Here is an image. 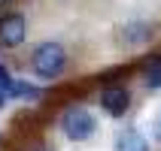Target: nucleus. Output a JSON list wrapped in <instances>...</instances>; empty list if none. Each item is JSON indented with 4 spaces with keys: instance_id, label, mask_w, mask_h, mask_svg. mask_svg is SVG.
<instances>
[{
    "instance_id": "f257e3e1",
    "label": "nucleus",
    "mask_w": 161,
    "mask_h": 151,
    "mask_svg": "<svg viewBox=\"0 0 161 151\" xmlns=\"http://www.w3.org/2000/svg\"><path fill=\"white\" fill-rule=\"evenodd\" d=\"M31 67L40 79H55V76H61L64 67H67V52H64V45L58 43H40L34 48V58H31Z\"/></svg>"
},
{
    "instance_id": "f03ea898",
    "label": "nucleus",
    "mask_w": 161,
    "mask_h": 151,
    "mask_svg": "<svg viewBox=\"0 0 161 151\" xmlns=\"http://www.w3.org/2000/svg\"><path fill=\"white\" fill-rule=\"evenodd\" d=\"M61 130L70 142H85L97 133V118L88 109H67L61 115Z\"/></svg>"
},
{
    "instance_id": "7ed1b4c3",
    "label": "nucleus",
    "mask_w": 161,
    "mask_h": 151,
    "mask_svg": "<svg viewBox=\"0 0 161 151\" xmlns=\"http://www.w3.org/2000/svg\"><path fill=\"white\" fill-rule=\"evenodd\" d=\"M27 36V21L21 12H12L0 21V48H18Z\"/></svg>"
},
{
    "instance_id": "20e7f679",
    "label": "nucleus",
    "mask_w": 161,
    "mask_h": 151,
    "mask_svg": "<svg viewBox=\"0 0 161 151\" xmlns=\"http://www.w3.org/2000/svg\"><path fill=\"white\" fill-rule=\"evenodd\" d=\"M100 106H103V112L113 118H122L128 112V106H131V94H128L122 85H109V88L100 91Z\"/></svg>"
},
{
    "instance_id": "39448f33",
    "label": "nucleus",
    "mask_w": 161,
    "mask_h": 151,
    "mask_svg": "<svg viewBox=\"0 0 161 151\" xmlns=\"http://www.w3.org/2000/svg\"><path fill=\"white\" fill-rule=\"evenodd\" d=\"M116 151H149V142L140 130H122L116 139Z\"/></svg>"
},
{
    "instance_id": "423d86ee",
    "label": "nucleus",
    "mask_w": 161,
    "mask_h": 151,
    "mask_svg": "<svg viewBox=\"0 0 161 151\" xmlns=\"http://www.w3.org/2000/svg\"><path fill=\"white\" fill-rule=\"evenodd\" d=\"M43 94V88H36V85H27V82H18V79H12V85H9V94L6 97L12 100V97H21V100H36Z\"/></svg>"
},
{
    "instance_id": "0eeeda50",
    "label": "nucleus",
    "mask_w": 161,
    "mask_h": 151,
    "mask_svg": "<svg viewBox=\"0 0 161 151\" xmlns=\"http://www.w3.org/2000/svg\"><path fill=\"white\" fill-rule=\"evenodd\" d=\"M146 88H161V61H155L146 70Z\"/></svg>"
},
{
    "instance_id": "6e6552de",
    "label": "nucleus",
    "mask_w": 161,
    "mask_h": 151,
    "mask_svg": "<svg viewBox=\"0 0 161 151\" xmlns=\"http://www.w3.org/2000/svg\"><path fill=\"white\" fill-rule=\"evenodd\" d=\"M9 85H12V76H9V70L0 63V94H3V97L9 94ZM6 100H9V97H6Z\"/></svg>"
},
{
    "instance_id": "1a4fd4ad",
    "label": "nucleus",
    "mask_w": 161,
    "mask_h": 151,
    "mask_svg": "<svg viewBox=\"0 0 161 151\" xmlns=\"http://www.w3.org/2000/svg\"><path fill=\"white\" fill-rule=\"evenodd\" d=\"M155 139L161 142V118H158V124H155Z\"/></svg>"
}]
</instances>
